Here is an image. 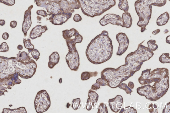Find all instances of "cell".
I'll list each match as a JSON object with an SVG mask.
<instances>
[{"label": "cell", "mask_w": 170, "mask_h": 113, "mask_svg": "<svg viewBox=\"0 0 170 113\" xmlns=\"http://www.w3.org/2000/svg\"><path fill=\"white\" fill-rule=\"evenodd\" d=\"M153 105L151 103H148L146 105V107L150 113H158L157 109H154Z\"/></svg>", "instance_id": "cell-26"}, {"label": "cell", "mask_w": 170, "mask_h": 113, "mask_svg": "<svg viewBox=\"0 0 170 113\" xmlns=\"http://www.w3.org/2000/svg\"><path fill=\"white\" fill-rule=\"evenodd\" d=\"M51 99L47 92L44 90L37 92L34 101L35 108L37 113L47 111L51 106Z\"/></svg>", "instance_id": "cell-4"}, {"label": "cell", "mask_w": 170, "mask_h": 113, "mask_svg": "<svg viewBox=\"0 0 170 113\" xmlns=\"http://www.w3.org/2000/svg\"><path fill=\"white\" fill-rule=\"evenodd\" d=\"M37 14L38 15H40L44 17H47L48 16V14L47 12L45 10H38L36 12Z\"/></svg>", "instance_id": "cell-27"}, {"label": "cell", "mask_w": 170, "mask_h": 113, "mask_svg": "<svg viewBox=\"0 0 170 113\" xmlns=\"http://www.w3.org/2000/svg\"><path fill=\"white\" fill-rule=\"evenodd\" d=\"M10 25L12 28H15L17 26V22L16 21H12L10 23Z\"/></svg>", "instance_id": "cell-31"}, {"label": "cell", "mask_w": 170, "mask_h": 113, "mask_svg": "<svg viewBox=\"0 0 170 113\" xmlns=\"http://www.w3.org/2000/svg\"><path fill=\"white\" fill-rule=\"evenodd\" d=\"M122 18L125 27L127 28H130L133 22V19L130 13L128 12L124 13Z\"/></svg>", "instance_id": "cell-14"}, {"label": "cell", "mask_w": 170, "mask_h": 113, "mask_svg": "<svg viewBox=\"0 0 170 113\" xmlns=\"http://www.w3.org/2000/svg\"><path fill=\"white\" fill-rule=\"evenodd\" d=\"M166 3L167 0H138L135 2V10L139 17L137 25L141 28L142 33L146 30L147 26L151 18L152 6L162 7Z\"/></svg>", "instance_id": "cell-2"}, {"label": "cell", "mask_w": 170, "mask_h": 113, "mask_svg": "<svg viewBox=\"0 0 170 113\" xmlns=\"http://www.w3.org/2000/svg\"><path fill=\"white\" fill-rule=\"evenodd\" d=\"M33 7V5H31L28 7V9L25 12L22 28V31L25 37H27L28 31L32 25L31 13H32V10Z\"/></svg>", "instance_id": "cell-8"}, {"label": "cell", "mask_w": 170, "mask_h": 113, "mask_svg": "<svg viewBox=\"0 0 170 113\" xmlns=\"http://www.w3.org/2000/svg\"><path fill=\"white\" fill-rule=\"evenodd\" d=\"M80 102L81 100L79 98L74 99L73 100L71 106L73 110L76 111L80 109Z\"/></svg>", "instance_id": "cell-20"}, {"label": "cell", "mask_w": 170, "mask_h": 113, "mask_svg": "<svg viewBox=\"0 0 170 113\" xmlns=\"http://www.w3.org/2000/svg\"><path fill=\"white\" fill-rule=\"evenodd\" d=\"M60 59V56L59 54L56 51H54L49 56L48 67L51 69H53L54 67L59 63Z\"/></svg>", "instance_id": "cell-12"}, {"label": "cell", "mask_w": 170, "mask_h": 113, "mask_svg": "<svg viewBox=\"0 0 170 113\" xmlns=\"http://www.w3.org/2000/svg\"><path fill=\"white\" fill-rule=\"evenodd\" d=\"M170 103L169 102L168 103L166 104L165 107H164V109L163 110V113H170Z\"/></svg>", "instance_id": "cell-30"}, {"label": "cell", "mask_w": 170, "mask_h": 113, "mask_svg": "<svg viewBox=\"0 0 170 113\" xmlns=\"http://www.w3.org/2000/svg\"><path fill=\"white\" fill-rule=\"evenodd\" d=\"M116 39L119 44L117 55L121 56L127 50L129 43V40L125 33L122 32L116 35Z\"/></svg>", "instance_id": "cell-6"}, {"label": "cell", "mask_w": 170, "mask_h": 113, "mask_svg": "<svg viewBox=\"0 0 170 113\" xmlns=\"http://www.w3.org/2000/svg\"><path fill=\"white\" fill-rule=\"evenodd\" d=\"M109 102L111 110L113 112H118L122 108L123 97L120 95H117L115 98L110 99Z\"/></svg>", "instance_id": "cell-10"}, {"label": "cell", "mask_w": 170, "mask_h": 113, "mask_svg": "<svg viewBox=\"0 0 170 113\" xmlns=\"http://www.w3.org/2000/svg\"><path fill=\"white\" fill-rule=\"evenodd\" d=\"M137 109H140L141 108V104L140 103H137Z\"/></svg>", "instance_id": "cell-38"}, {"label": "cell", "mask_w": 170, "mask_h": 113, "mask_svg": "<svg viewBox=\"0 0 170 113\" xmlns=\"http://www.w3.org/2000/svg\"><path fill=\"white\" fill-rule=\"evenodd\" d=\"M119 2L118 4V7L119 9L125 12H128L129 7L127 0H119Z\"/></svg>", "instance_id": "cell-16"}, {"label": "cell", "mask_w": 170, "mask_h": 113, "mask_svg": "<svg viewBox=\"0 0 170 113\" xmlns=\"http://www.w3.org/2000/svg\"><path fill=\"white\" fill-rule=\"evenodd\" d=\"M5 24H6V21L4 20H0V25L3 26Z\"/></svg>", "instance_id": "cell-35"}, {"label": "cell", "mask_w": 170, "mask_h": 113, "mask_svg": "<svg viewBox=\"0 0 170 113\" xmlns=\"http://www.w3.org/2000/svg\"><path fill=\"white\" fill-rule=\"evenodd\" d=\"M98 74V73L97 71L94 72H84L81 73V79L82 81L87 80L90 79L91 77L96 76Z\"/></svg>", "instance_id": "cell-15"}, {"label": "cell", "mask_w": 170, "mask_h": 113, "mask_svg": "<svg viewBox=\"0 0 170 113\" xmlns=\"http://www.w3.org/2000/svg\"><path fill=\"white\" fill-rule=\"evenodd\" d=\"M169 1H170V0H168Z\"/></svg>", "instance_id": "cell-42"}, {"label": "cell", "mask_w": 170, "mask_h": 113, "mask_svg": "<svg viewBox=\"0 0 170 113\" xmlns=\"http://www.w3.org/2000/svg\"><path fill=\"white\" fill-rule=\"evenodd\" d=\"M156 43V41L155 40H149L147 43L148 48L152 51L156 50L158 48V46Z\"/></svg>", "instance_id": "cell-19"}, {"label": "cell", "mask_w": 170, "mask_h": 113, "mask_svg": "<svg viewBox=\"0 0 170 113\" xmlns=\"http://www.w3.org/2000/svg\"><path fill=\"white\" fill-rule=\"evenodd\" d=\"M48 30V28L46 25L42 26L41 25H37L31 31L29 37L32 40L41 37L42 34L45 33Z\"/></svg>", "instance_id": "cell-11"}, {"label": "cell", "mask_w": 170, "mask_h": 113, "mask_svg": "<svg viewBox=\"0 0 170 113\" xmlns=\"http://www.w3.org/2000/svg\"><path fill=\"white\" fill-rule=\"evenodd\" d=\"M62 79L61 78L59 80V82H60V83H61V82H62Z\"/></svg>", "instance_id": "cell-41"}, {"label": "cell", "mask_w": 170, "mask_h": 113, "mask_svg": "<svg viewBox=\"0 0 170 113\" xmlns=\"http://www.w3.org/2000/svg\"><path fill=\"white\" fill-rule=\"evenodd\" d=\"M23 43L26 49H28L29 53H31L34 49V46L31 43V41L29 38L27 39H23Z\"/></svg>", "instance_id": "cell-17"}, {"label": "cell", "mask_w": 170, "mask_h": 113, "mask_svg": "<svg viewBox=\"0 0 170 113\" xmlns=\"http://www.w3.org/2000/svg\"><path fill=\"white\" fill-rule=\"evenodd\" d=\"M169 32V31L167 29V30H165L164 31V34H167L168 33V32Z\"/></svg>", "instance_id": "cell-40"}, {"label": "cell", "mask_w": 170, "mask_h": 113, "mask_svg": "<svg viewBox=\"0 0 170 113\" xmlns=\"http://www.w3.org/2000/svg\"><path fill=\"white\" fill-rule=\"evenodd\" d=\"M161 31V30L159 29H158L155 30L153 31L152 32V34L154 35H156L158 34V33L160 32Z\"/></svg>", "instance_id": "cell-33"}, {"label": "cell", "mask_w": 170, "mask_h": 113, "mask_svg": "<svg viewBox=\"0 0 170 113\" xmlns=\"http://www.w3.org/2000/svg\"><path fill=\"white\" fill-rule=\"evenodd\" d=\"M101 86L96 82L91 87V89L92 90L97 91L100 88Z\"/></svg>", "instance_id": "cell-29"}, {"label": "cell", "mask_w": 170, "mask_h": 113, "mask_svg": "<svg viewBox=\"0 0 170 113\" xmlns=\"http://www.w3.org/2000/svg\"><path fill=\"white\" fill-rule=\"evenodd\" d=\"M31 53L33 58L35 59L36 61H37L40 58L39 56H40V53L38 50L34 49Z\"/></svg>", "instance_id": "cell-22"}, {"label": "cell", "mask_w": 170, "mask_h": 113, "mask_svg": "<svg viewBox=\"0 0 170 113\" xmlns=\"http://www.w3.org/2000/svg\"><path fill=\"white\" fill-rule=\"evenodd\" d=\"M17 49L19 50H22L23 49V46L21 45H19L18 46Z\"/></svg>", "instance_id": "cell-39"}, {"label": "cell", "mask_w": 170, "mask_h": 113, "mask_svg": "<svg viewBox=\"0 0 170 113\" xmlns=\"http://www.w3.org/2000/svg\"><path fill=\"white\" fill-rule=\"evenodd\" d=\"M100 23L103 26L110 23L125 27L122 18L119 15L114 14H108L105 15L100 20Z\"/></svg>", "instance_id": "cell-5"}, {"label": "cell", "mask_w": 170, "mask_h": 113, "mask_svg": "<svg viewBox=\"0 0 170 113\" xmlns=\"http://www.w3.org/2000/svg\"><path fill=\"white\" fill-rule=\"evenodd\" d=\"M73 20L75 22H79L82 20V18L79 14H77L74 15L73 18Z\"/></svg>", "instance_id": "cell-28"}, {"label": "cell", "mask_w": 170, "mask_h": 113, "mask_svg": "<svg viewBox=\"0 0 170 113\" xmlns=\"http://www.w3.org/2000/svg\"><path fill=\"white\" fill-rule=\"evenodd\" d=\"M128 86L129 87V88L131 89H134V83L132 82H129V83H128Z\"/></svg>", "instance_id": "cell-34"}, {"label": "cell", "mask_w": 170, "mask_h": 113, "mask_svg": "<svg viewBox=\"0 0 170 113\" xmlns=\"http://www.w3.org/2000/svg\"><path fill=\"white\" fill-rule=\"evenodd\" d=\"M72 13H63L51 15L47 19L52 24L56 25H61L67 21L71 18Z\"/></svg>", "instance_id": "cell-7"}, {"label": "cell", "mask_w": 170, "mask_h": 113, "mask_svg": "<svg viewBox=\"0 0 170 113\" xmlns=\"http://www.w3.org/2000/svg\"><path fill=\"white\" fill-rule=\"evenodd\" d=\"M89 98L86 102V109L88 111L94 109L96 102L98 100L99 96L96 92L91 89L89 91Z\"/></svg>", "instance_id": "cell-9"}, {"label": "cell", "mask_w": 170, "mask_h": 113, "mask_svg": "<svg viewBox=\"0 0 170 113\" xmlns=\"http://www.w3.org/2000/svg\"><path fill=\"white\" fill-rule=\"evenodd\" d=\"M169 15L168 12L161 14L158 18L157 24L158 26H163L166 25L169 19Z\"/></svg>", "instance_id": "cell-13"}, {"label": "cell", "mask_w": 170, "mask_h": 113, "mask_svg": "<svg viewBox=\"0 0 170 113\" xmlns=\"http://www.w3.org/2000/svg\"><path fill=\"white\" fill-rule=\"evenodd\" d=\"M113 48L109 32L103 31L93 39L87 46L85 52L86 57L92 64L104 63L111 58Z\"/></svg>", "instance_id": "cell-1"}, {"label": "cell", "mask_w": 170, "mask_h": 113, "mask_svg": "<svg viewBox=\"0 0 170 113\" xmlns=\"http://www.w3.org/2000/svg\"><path fill=\"white\" fill-rule=\"evenodd\" d=\"M159 60L163 64L170 63L169 53L163 54L159 58Z\"/></svg>", "instance_id": "cell-18"}, {"label": "cell", "mask_w": 170, "mask_h": 113, "mask_svg": "<svg viewBox=\"0 0 170 113\" xmlns=\"http://www.w3.org/2000/svg\"><path fill=\"white\" fill-rule=\"evenodd\" d=\"M118 87H119L120 88L126 91V93L128 94H131V92H133V91H132L131 89L129 88L127 85L125 84L122 83L118 86Z\"/></svg>", "instance_id": "cell-21"}, {"label": "cell", "mask_w": 170, "mask_h": 113, "mask_svg": "<svg viewBox=\"0 0 170 113\" xmlns=\"http://www.w3.org/2000/svg\"><path fill=\"white\" fill-rule=\"evenodd\" d=\"M104 103H101L100 104V105L99 107V109L97 113H108L107 108L106 107V106L105 105V106H104Z\"/></svg>", "instance_id": "cell-25"}, {"label": "cell", "mask_w": 170, "mask_h": 113, "mask_svg": "<svg viewBox=\"0 0 170 113\" xmlns=\"http://www.w3.org/2000/svg\"><path fill=\"white\" fill-rule=\"evenodd\" d=\"M9 51V47L6 42L2 43L0 45V52H6Z\"/></svg>", "instance_id": "cell-23"}, {"label": "cell", "mask_w": 170, "mask_h": 113, "mask_svg": "<svg viewBox=\"0 0 170 113\" xmlns=\"http://www.w3.org/2000/svg\"><path fill=\"white\" fill-rule=\"evenodd\" d=\"M9 37V35L8 33L7 32L4 33L2 35V37L3 39L7 40Z\"/></svg>", "instance_id": "cell-32"}, {"label": "cell", "mask_w": 170, "mask_h": 113, "mask_svg": "<svg viewBox=\"0 0 170 113\" xmlns=\"http://www.w3.org/2000/svg\"><path fill=\"white\" fill-rule=\"evenodd\" d=\"M0 2L8 6H12L15 3V0H0Z\"/></svg>", "instance_id": "cell-24"}, {"label": "cell", "mask_w": 170, "mask_h": 113, "mask_svg": "<svg viewBox=\"0 0 170 113\" xmlns=\"http://www.w3.org/2000/svg\"><path fill=\"white\" fill-rule=\"evenodd\" d=\"M75 34L66 37L64 39L66 40L69 49V52L66 57V62L71 70L77 71L79 69L80 62L79 55L75 45L76 43L82 42L83 37L78 32L73 38Z\"/></svg>", "instance_id": "cell-3"}, {"label": "cell", "mask_w": 170, "mask_h": 113, "mask_svg": "<svg viewBox=\"0 0 170 113\" xmlns=\"http://www.w3.org/2000/svg\"><path fill=\"white\" fill-rule=\"evenodd\" d=\"M153 106L154 109H157L159 107V105L158 103H155L153 104Z\"/></svg>", "instance_id": "cell-36"}, {"label": "cell", "mask_w": 170, "mask_h": 113, "mask_svg": "<svg viewBox=\"0 0 170 113\" xmlns=\"http://www.w3.org/2000/svg\"><path fill=\"white\" fill-rule=\"evenodd\" d=\"M166 42L167 43L170 44V35H169L167 37Z\"/></svg>", "instance_id": "cell-37"}]
</instances>
